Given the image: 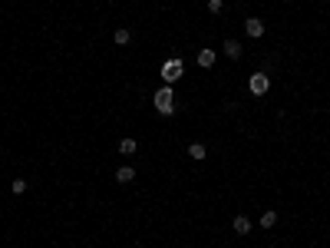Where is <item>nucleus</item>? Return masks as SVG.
<instances>
[{"label": "nucleus", "mask_w": 330, "mask_h": 248, "mask_svg": "<svg viewBox=\"0 0 330 248\" xmlns=\"http://www.w3.org/2000/svg\"><path fill=\"white\" fill-rule=\"evenodd\" d=\"M119 152H122V156H135V152H139V143H135V139H122V143H119Z\"/></svg>", "instance_id": "8"}, {"label": "nucleus", "mask_w": 330, "mask_h": 248, "mask_svg": "<svg viewBox=\"0 0 330 248\" xmlns=\"http://www.w3.org/2000/svg\"><path fill=\"white\" fill-rule=\"evenodd\" d=\"M274 225H277V212L271 208V212H264V215H261V228H274Z\"/></svg>", "instance_id": "11"}, {"label": "nucleus", "mask_w": 330, "mask_h": 248, "mask_svg": "<svg viewBox=\"0 0 330 248\" xmlns=\"http://www.w3.org/2000/svg\"><path fill=\"white\" fill-rule=\"evenodd\" d=\"M225 53H228L231 60H241V43H238V40H225Z\"/></svg>", "instance_id": "9"}, {"label": "nucleus", "mask_w": 330, "mask_h": 248, "mask_svg": "<svg viewBox=\"0 0 330 248\" xmlns=\"http://www.w3.org/2000/svg\"><path fill=\"white\" fill-rule=\"evenodd\" d=\"M244 30H248V37H251V40H258V37H264V24H261L258 17H251V20H244Z\"/></svg>", "instance_id": "4"}, {"label": "nucleus", "mask_w": 330, "mask_h": 248, "mask_svg": "<svg viewBox=\"0 0 330 248\" xmlns=\"http://www.w3.org/2000/svg\"><path fill=\"white\" fill-rule=\"evenodd\" d=\"M231 228H235L238 235H248V232H251V222H248L244 215H235V222H231Z\"/></svg>", "instance_id": "6"}, {"label": "nucleus", "mask_w": 330, "mask_h": 248, "mask_svg": "<svg viewBox=\"0 0 330 248\" xmlns=\"http://www.w3.org/2000/svg\"><path fill=\"white\" fill-rule=\"evenodd\" d=\"M112 40H116L119 47H126V43L132 40V33H129V30H116V37H112Z\"/></svg>", "instance_id": "12"}, {"label": "nucleus", "mask_w": 330, "mask_h": 248, "mask_svg": "<svg viewBox=\"0 0 330 248\" xmlns=\"http://www.w3.org/2000/svg\"><path fill=\"white\" fill-rule=\"evenodd\" d=\"M248 89H251V96H264L267 89H271V76H267V73H251Z\"/></svg>", "instance_id": "3"}, {"label": "nucleus", "mask_w": 330, "mask_h": 248, "mask_svg": "<svg viewBox=\"0 0 330 248\" xmlns=\"http://www.w3.org/2000/svg\"><path fill=\"white\" fill-rule=\"evenodd\" d=\"M198 66H215V50H198Z\"/></svg>", "instance_id": "7"}, {"label": "nucleus", "mask_w": 330, "mask_h": 248, "mask_svg": "<svg viewBox=\"0 0 330 248\" xmlns=\"http://www.w3.org/2000/svg\"><path fill=\"white\" fill-rule=\"evenodd\" d=\"M162 80H165V86H172V83L182 80V60L179 56H172V60L162 63Z\"/></svg>", "instance_id": "2"}, {"label": "nucleus", "mask_w": 330, "mask_h": 248, "mask_svg": "<svg viewBox=\"0 0 330 248\" xmlns=\"http://www.w3.org/2000/svg\"><path fill=\"white\" fill-rule=\"evenodd\" d=\"M189 156H192V159H195V162H202L205 156H208V149H205L202 143H192V146H189Z\"/></svg>", "instance_id": "10"}, {"label": "nucleus", "mask_w": 330, "mask_h": 248, "mask_svg": "<svg viewBox=\"0 0 330 248\" xmlns=\"http://www.w3.org/2000/svg\"><path fill=\"white\" fill-rule=\"evenodd\" d=\"M152 103H155V109L162 112V116H172V112H175V93H172V86H162L155 96H152Z\"/></svg>", "instance_id": "1"}, {"label": "nucleus", "mask_w": 330, "mask_h": 248, "mask_svg": "<svg viewBox=\"0 0 330 248\" xmlns=\"http://www.w3.org/2000/svg\"><path fill=\"white\" fill-rule=\"evenodd\" d=\"M10 189H14L17 195H20V192H27V179H14V185H10Z\"/></svg>", "instance_id": "13"}, {"label": "nucleus", "mask_w": 330, "mask_h": 248, "mask_svg": "<svg viewBox=\"0 0 330 248\" xmlns=\"http://www.w3.org/2000/svg\"><path fill=\"white\" fill-rule=\"evenodd\" d=\"M132 179H135V169H132V166H119V169H116V182H119V185H129Z\"/></svg>", "instance_id": "5"}, {"label": "nucleus", "mask_w": 330, "mask_h": 248, "mask_svg": "<svg viewBox=\"0 0 330 248\" xmlns=\"http://www.w3.org/2000/svg\"><path fill=\"white\" fill-rule=\"evenodd\" d=\"M208 10H212V14H221V10H225V0H208Z\"/></svg>", "instance_id": "14"}]
</instances>
